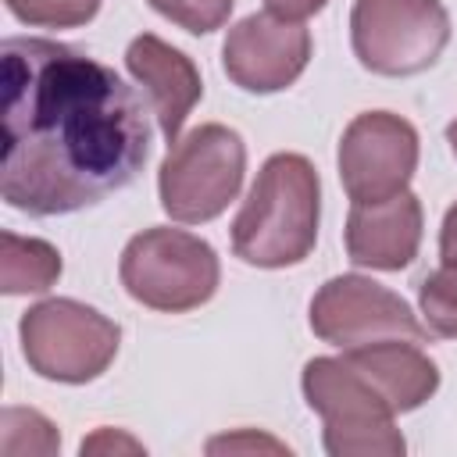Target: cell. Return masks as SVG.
<instances>
[{
  "instance_id": "6da1fadb",
  "label": "cell",
  "mask_w": 457,
  "mask_h": 457,
  "mask_svg": "<svg viewBox=\"0 0 457 457\" xmlns=\"http://www.w3.org/2000/svg\"><path fill=\"white\" fill-rule=\"evenodd\" d=\"M0 57V193L14 211L71 214L139 175L150 118L114 68L43 36L4 39Z\"/></svg>"
},
{
  "instance_id": "7a4b0ae2",
  "label": "cell",
  "mask_w": 457,
  "mask_h": 457,
  "mask_svg": "<svg viewBox=\"0 0 457 457\" xmlns=\"http://www.w3.org/2000/svg\"><path fill=\"white\" fill-rule=\"evenodd\" d=\"M321 182L303 154H271L236 221L232 250L253 268H289L300 264L318 243Z\"/></svg>"
},
{
  "instance_id": "3957f363",
  "label": "cell",
  "mask_w": 457,
  "mask_h": 457,
  "mask_svg": "<svg viewBox=\"0 0 457 457\" xmlns=\"http://www.w3.org/2000/svg\"><path fill=\"white\" fill-rule=\"evenodd\" d=\"M300 386L307 407L325 421V450L332 457H396L407 450L393 425L396 411L346 357L307 361Z\"/></svg>"
},
{
  "instance_id": "277c9868",
  "label": "cell",
  "mask_w": 457,
  "mask_h": 457,
  "mask_svg": "<svg viewBox=\"0 0 457 457\" xmlns=\"http://www.w3.org/2000/svg\"><path fill=\"white\" fill-rule=\"evenodd\" d=\"M118 275L136 303L150 311L182 314L214 296L221 264L207 239L186 228L154 225L125 243Z\"/></svg>"
},
{
  "instance_id": "5b68a950",
  "label": "cell",
  "mask_w": 457,
  "mask_h": 457,
  "mask_svg": "<svg viewBox=\"0 0 457 457\" xmlns=\"http://www.w3.org/2000/svg\"><path fill=\"white\" fill-rule=\"evenodd\" d=\"M243 171V136L221 121H207L168 146V157L157 171L161 207L171 221L182 225L211 221L239 196Z\"/></svg>"
},
{
  "instance_id": "8992f818",
  "label": "cell",
  "mask_w": 457,
  "mask_h": 457,
  "mask_svg": "<svg viewBox=\"0 0 457 457\" xmlns=\"http://www.w3.org/2000/svg\"><path fill=\"white\" fill-rule=\"evenodd\" d=\"M18 336L29 368L50 382L68 386L100 378L121 343V328L107 314L71 296L32 303L21 314Z\"/></svg>"
},
{
  "instance_id": "52a82bcc",
  "label": "cell",
  "mask_w": 457,
  "mask_h": 457,
  "mask_svg": "<svg viewBox=\"0 0 457 457\" xmlns=\"http://www.w3.org/2000/svg\"><path fill=\"white\" fill-rule=\"evenodd\" d=\"M350 43L375 75H418L450 43V14L439 0H353Z\"/></svg>"
},
{
  "instance_id": "ba28073f",
  "label": "cell",
  "mask_w": 457,
  "mask_h": 457,
  "mask_svg": "<svg viewBox=\"0 0 457 457\" xmlns=\"http://www.w3.org/2000/svg\"><path fill=\"white\" fill-rule=\"evenodd\" d=\"M311 328L321 343L353 350L382 339H425L407 300L364 275H336L311 300Z\"/></svg>"
},
{
  "instance_id": "9c48e42d",
  "label": "cell",
  "mask_w": 457,
  "mask_h": 457,
  "mask_svg": "<svg viewBox=\"0 0 457 457\" xmlns=\"http://www.w3.org/2000/svg\"><path fill=\"white\" fill-rule=\"evenodd\" d=\"M418 168V132L393 111L357 114L339 139V182L353 204H378L407 189Z\"/></svg>"
},
{
  "instance_id": "30bf717a",
  "label": "cell",
  "mask_w": 457,
  "mask_h": 457,
  "mask_svg": "<svg viewBox=\"0 0 457 457\" xmlns=\"http://www.w3.org/2000/svg\"><path fill=\"white\" fill-rule=\"evenodd\" d=\"M311 61V32L303 21L271 11L236 21L221 46L225 75L246 93H278L293 86Z\"/></svg>"
},
{
  "instance_id": "8fae6325",
  "label": "cell",
  "mask_w": 457,
  "mask_h": 457,
  "mask_svg": "<svg viewBox=\"0 0 457 457\" xmlns=\"http://www.w3.org/2000/svg\"><path fill=\"white\" fill-rule=\"evenodd\" d=\"M421 200L403 189L378 204H353L346 218V253L357 268L400 271L421 246Z\"/></svg>"
},
{
  "instance_id": "7c38bea8",
  "label": "cell",
  "mask_w": 457,
  "mask_h": 457,
  "mask_svg": "<svg viewBox=\"0 0 457 457\" xmlns=\"http://www.w3.org/2000/svg\"><path fill=\"white\" fill-rule=\"evenodd\" d=\"M125 68L146 89L150 107H154V118L161 125V136L171 146L179 139L189 111L204 96V82H200V71H196L193 57H186L179 46L164 43L161 36L143 32V36H136L129 43Z\"/></svg>"
},
{
  "instance_id": "4fadbf2b",
  "label": "cell",
  "mask_w": 457,
  "mask_h": 457,
  "mask_svg": "<svg viewBox=\"0 0 457 457\" xmlns=\"http://www.w3.org/2000/svg\"><path fill=\"white\" fill-rule=\"evenodd\" d=\"M343 357L382 393V400L396 414L421 407L439 389L436 361L411 339H382V343L353 346L343 350Z\"/></svg>"
},
{
  "instance_id": "5bb4252c",
  "label": "cell",
  "mask_w": 457,
  "mask_h": 457,
  "mask_svg": "<svg viewBox=\"0 0 457 457\" xmlns=\"http://www.w3.org/2000/svg\"><path fill=\"white\" fill-rule=\"evenodd\" d=\"M0 289L7 296L21 293H46L61 275V253L46 239L4 232L0 236Z\"/></svg>"
},
{
  "instance_id": "9a60e30c",
  "label": "cell",
  "mask_w": 457,
  "mask_h": 457,
  "mask_svg": "<svg viewBox=\"0 0 457 457\" xmlns=\"http://www.w3.org/2000/svg\"><path fill=\"white\" fill-rule=\"evenodd\" d=\"M418 303L428 332L457 339V257L425 275V282L418 286Z\"/></svg>"
},
{
  "instance_id": "2e32d148",
  "label": "cell",
  "mask_w": 457,
  "mask_h": 457,
  "mask_svg": "<svg viewBox=\"0 0 457 457\" xmlns=\"http://www.w3.org/2000/svg\"><path fill=\"white\" fill-rule=\"evenodd\" d=\"M0 450L4 453H57L61 450V432L54 421H46L32 407H7L0 421Z\"/></svg>"
},
{
  "instance_id": "e0dca14e",
  "label": "cell",
  "mask_w": 457,
  "mask_h": 457,
  "mask_svg": "<svg viewBox=\"0 0 457 457\" xmlns=\"http://www.w3.org/2000/svg\"><path fill=\"white\" fill-rule=\"evenodd\" d=\"M7 11L32 29H79L96 18L100 0H4Z\"/></svg>"
},
{
  "instance_id": "ac0fdd59",
  "label": "cell",
  "mask_w": 457,
  "mask_h": 457,
  "mask_svg": "<svg viewBox=\"0 0 457 457\" xmlns=\"http://www.w3.org/2000/svg\"><path fill=\"white\" fill-rule=\"evenodd\" d=\"M236 0H150V7L157 14H164L171 25L193 32V36H207L214 29H221L232 14Z\"/></svg>"
},
{
  "instance_id": "d6986e66",
  "label": "cell",
  "mask_w": 457,
  "mask_h": 457,
  "mask_svg": "<svg viewBox=\"0 0 457 457\" xmlns=\"http://www.w3.org/2000/svg\"><path fill=\"white\" fill-rule=\"evenodd\" d=\"M221 450H228V453H236V450H275V453H289L286 443H278V439H271V436H257V432L218 436V439L207 443V453H221Z\"/></svg>"
},
{
  "instance_id": "ffe728a7",
  "label": "cell",
  "mask_w": 457,
  "mask_h": 457,
  "mask_svg": "<svg viewBox=\"0 0 457 457\" xmlns=\"http://www.w3.org/2000/svg\"><path fill=\"white\" fill-rule=\"evenodd\" d=\"M100 450H129V453H143V443L129 439V436H118L111 428H100L96 436L82 439V453H100Z\"/></svg>"
},
{
  "instance_id": "44dd1931",
  "label": "cell",
  "mask_w": 457,
  "mask_h": 457,
  "mask_svg": "<svg viewBox=\"0 0 457 457\" xmlns=\"http://www.w3.org/2000/svg\"><path fill=\"white\" fill-rule=\"evenodd\" d=\"M268 4V11L271 14H278V18H289V21H303V18H311V14H318L328 0H264Z\"/></svg>"
},
{
  "instance_id": "7402d4cb",
  "label": "cell",
  "mask_w": 457,
  "mask_h": 457,
  "mask_svg": "<svg viewBox=\"0 0 457 457\" xmlns=\"http://www.w3.org/2000/svg\"><path fill=\"white\" fill-rule=\"evenodd\" d=\"M439 253H443V261H453V257H457V204L443 214V228H439Z\"/></svg>"
},
{
  "instance_id": "603a6c76",
  "label": "cell",
  "mask_w": 457,
  "mask_h": 457,
  "mask_svg": "<svg viewBox=\"0 0 457 457\" xmlns=\"http://www.w3.org/2000/svg\"><path fill=\"white\" fill-rule=\"evenodd\" d=\"M446 143H450V150L457 154V118L450 121V129H446Z\"/></svg>"
}]
</instances>
